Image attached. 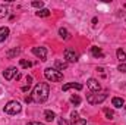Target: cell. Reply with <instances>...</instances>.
Masks as SVG:
<instances>
[{
    "instance_id": "obj_16",
    "label": "cell",
    "mask_w": 126,
    "mask_h": 125,
    "mask_svg": "<svg viewBox=\"0 0 126 125\" xmlns=\"http://www.w3.org/2000/svg\"><path fill=\"white\" fill-rule=\"evenodd\" d=\"M21 52H22L21 49H13V50H9V52L6 53V56H7V58H15V56H18Z\"/></svg>"
},
{
    "instance_id": "obj_12",
    "label": "cell",
    "mask_w": 126,
    "mask_h": 125,
    "mask_svg": "<svg viewBox=\"0 0 126 125\" xmlns=\"http://www.w3.org/2000/svg\"><path fill=\"white\" fill-rule=\"evenodd\" d=\"M9 35V28L7 27H1L0 28V43H3Z\"/></svg>"
},
{
    "instance_id": "obj_5",
    "label": "cell",
    "mask_w": 126,
    "mask_h": 125,
    "mask_svg": "<svg viewBox=\"0 0 126 125\" xmlns=\"http://www.w3.org/2000/svg\"><path fill=\"white\" fill-rule=\"evenodd\" d=\"M32 53H34L37 58H40L41 61H46V58H47V50H46V47H32Z\"/></svg>"
},
{
    "instance_id": "obj_7",
    "label": "cell",
    "mask_w": 126,
    "mask_h": 125,
    "mask_svg": "<svg viewBox=\"0 0 126 125\" xmlns=\"http://www.w3.org/2000/svg\"><path fill=\"white\" fill-rule=\"evenodd\" d=\"M19 72H18V69L15 68V66H10V68H7L4 72H3V77H4V80H7V81H10L13 77H16Z\"/></svg>"
},
{
    "instance_id": "obj_26",
    "label": "cell",
    "mask_w": 126,
    "mask_h": 125,
    "mask_svg": "<svg viewBox=\"0 0 126 125\" xmlns=\"http://www.w3.org/2000/svg\"><path fill=\"white\" fill-rule=\"evenodd\" d=\"M59 125H69V122L66 119H63V118H59Z\"/></svg>"
},
{
    "instance_id": "obj_14",
    "label": "cell",
    "mask_w": 126,
    "mask_h": 125,
    "mask_svg": "<svg viewBox=\"0 0 126 125\" xmlns=\"http://www.w3.org/2000/svg\"><path fill=\"white\" fill-rule=\"evenodd\" d=\"M116 55H117V59L120 61V63H125V62H126V53L122 50V49H117Z\"/></svg>"
},
{
    "instance_id": "obj_27",
    "label": "cell",
    "mask_w": 126,
    "mask_h": 125,
    "mask_svg": "<svg viewBox=\"0 0 126 125\" xmlns=\"http://www.w3.org/2000/svg\"><path fill=\"white\" fill-rule=\"evenodd\" d=\"M87 124V119H78L76 121V125H85Z\"/></svg>"
},
{
    "instance_id": "obj_15",
    "label": "cell",
    "mask_w": 126,
    "mask_h": 125,
    "mask_svg": "<svg viewBox=\"0 0 126 125\" xmlns=\"http://www.w3.org/2000/svg\"><path fill=\"white\" fill-rule=\"evenodd\" d=\"M37 16H40V18L50 16V10H48V9H40V10L37 12Z\"/></svg>"
},
{
    "instance_id": "obj_1",
    "label": "cell",
    "mask_w": 126,
    "mask_h": 125,
    "mask_svg": "<svg viewBox=\"0 0 126 125\" xmlns=\"http://www.w3.org/2000/svg\"><path fill=\"white\" fill-rule=\"evenodd\" d=\"M48 94H50V87L47 83H40L35 85V88L32 90V100L37 102V103H43L48 99Z\"/></svg>"
},
{
    "instance_id": "obj_18",
    "label": "cell",
    "mask_w": 126,
    "mask_h": 125,
    "mask_svg": "<svg viewBox=\"0 0 126 125\" xmlns=\"http://www.w3.org/2000/svg\"><path fill=\"white\" fill-rule=\"evenodd\" d=\"M7 12H9V7L4 6V4H0V19L4 18V16L7 15Z\"/></svg>"
},
{
    "instance_id": "obj_3",
    "label": "cell",
    "mask_w": 126,
    "mask_h": 125,
    "mask_svg": "<svg viewBox=\"0 0 126 125\" xmlns=\"http://www.w3.org/2000/svg\"><path fill=\"white\" fill-rule=\"evenodd\" d=\"M21 103L19 102H16V100H10V102H7L6 103V106H4V113H7V115H16V113H19L21 112Z\"/></svg>"
},
{
    "instance_id": "obj_2",
    "label": "cell",
    "mask_w": 126,
    "mask_h": 125,
    "mask_svg": "<svg viewBox=\"0 0 126 125\" xmlns=\"http://www.w3.org/2000/svg\"><path fill=\"white\" fill-rule=\"evenodd\" d=\"M44 77H46L48 81H51V83H57V81H62L63 80V74L60 71L54 69V68H47V69H44Z\"/></svg>"
},
{
    "instance_id": "obj_9",
    "label": "cell",
    "mask_w": 126,
    "mask_h": 125,
    "mask_svg": "<svg viewBox=\"0 0 126 125\" xmlns=\"http://www.w3.org/2000/svg\"><path fill=\"white\" fill-rule=\"evenodd\" d=\"M69 88L82 90V84H79V83H69V84H64V85H63V91H67Z\"/></svg>"
},
{
    "instance_id": "obj_19",
    "label": "cell",
    "mask_w": 126,
    "mask_h": 125,
    "mask_svg": "<svg viewBox=\"0 0 126 125\" xmlns=\"http://www.w3.org/2000/svg\"><path fill=\"white\" fill-rule=\"evenodd\" d=\"M70 103H72V104H75V106H78V104L81 103V97H79V96H76V94H73V96L70 97Z\"/></svg>"
},
{
    "instance_id": "obj_25",
    "label": "cell",
    "mask_w": 126,
    "mask_h": 125,
    "mask_svg": "<svg viewBox=\"0 0 126 125\" xmlns=\"http://www.w3.org/2000/svg\"><path fill=\"white\" fill-rule=\"evenodd\" d=\"M120 72H126V63H120L119 65V68H117Z\"/></svg>"
},
{
    "instance_id": "obj_8",
    "label": "cell",
    "mask_w": 126,
    "mask_h": 125,
    "mask_svg": "<svg viewBox=\"0 0 126 125\" xmlns=\"http://www.w3.org/2000/svg\"><path fill=\"white\" fill-rule=\"evenodd\" d=\"M87 87L91 90V91H100V88H101V85H100V83L95 80V78H90L88 80V83H87Z\"/></svg>"
},
{
    "instance_id": "obj_4",
    "label": "cell",
    "mask_w": 126,
    "mask_h": 125,
    "mask_svg": "<svg viewBox=\"0 0 126 125\" xmlns=\"http://www.w3.org/2000/svg\"><path fill=\"white\" fill-rule=\"evenodd\" d=\"M106 99H107V93L90 94V96L87 97V100H88V103H90V104H98V103H103Z\"/></svg>"
},
{
    "instance_id": "obj_24",
    "label": "cell",
    "mask_w": 126,
    "mask_h": 125,
    "mask_svg": "<svg viewBox=\"0 0 126 125\" xmlns=\"http://www.w3.org/2000/svg\"><path fill=\"white\" fill-rule=\"evenodd\" d=\"M31 4L34 6V7H38V10H40V9H43V6H44V3H43V1H32Z\"/></svg>"
},
{
    "instance_id": "obj_22",
    "label": "cell",
    "mask_w": 126,
    "mask_h": 125,
    "mask_svg": "<svg viewBox=\"0 0 126 125\" xmlns=\"http://www.w3.org/2000/svg\"><path fill=\"white\" fill-rule=\"evenodd\" d=\"M104 112H106V116H107V119H113V118H114V112H113V110H110V109H106Z\"/></svg>"
},
{
    "instance_id": "obj_20",
    "label": "cell",
    "mask_w": 126,
    "mask_h": 125,
    "mask_svg": "<svg viewBox=\"0 0 126 125\" xmlns=\"http://www.w3.org/2000/svg\"><path fill=\"white\" fill-rule=\"evenodd\" d=\"M59 34H60V37L64 38V40H66V38H69V32H67L66 28H60V30H59Z\"/></svg>"
},
{
    "instance_id": "obj_21",
    "label": "cell",
    "mask_w": 126,
    "mask_h": 125,
    "mask_svg": "<svg viewBox=\"0 0 126 125\" xmlns=\"http://www.w3.org/2000/svg\"><path fill=\"white\" fill-rule=\"evenodd\" d=\"M19 63H21V66H22V68H25V69L31 68V65H32L31 62H28V61H24V59H21V61H19Z\"/></svg>"
},
{
    "instance_id": "obj_29",
    "label": "cell",
    "mask_w": 126,
    "mask_h": 125,
    "mask_svg": "<svg viewBox=\"0 0 126 125\" xmlns=\"http://www.w3.org/2000/svg\"><path fill=\"white\" fill-rule=\"evenodd\" d=\"M25 102H27V103H31L32 102V96H27V97H25Z\"/></svg>"
},
{
    "instance_id": "obj_23",
    "label": "cell",
    "mask_w": 126,
    "mask_h": 125,
    "mask_svg": "<svg viewBox=\"0 0 126 125\" xmlns=\"http://www.w3.org/2000/svg\"><path fill=\"white\" fill-rule=\"evenodd\" d=\"M70 118H72V122H73V124H76V121H78V118H79L78 112H75V110H73V112L70 113Z\"/></svg>"
},
{
    "instance_id": "obj_11",
    "label": "cell",
    "mask_w": 126,
    "mask_h": 125,
    "mask_svg": "<svg viewBox=\"0 0 126 125\" xmlns=\"http://www.w3.org/2000/svg\"><path fill=\"white\" fill-rule=\"evenodd\" d=\"M91 55L94 56V58H104V53H103V50L100 49V47H91Z\"/></svg>"
},
{
    "instance_id": "obj_6",
    "label": "cell",
    "mask_w": 126,
    "mask_h": 125,
    "mask_svg": "<svg viewBox=\"0 0 126 125\" xmlns=\"http://www.w3.org/2000/svg\"><path fill=\"white\" fill-rule=\"evenodd\" d=\"M64 59L67 62H76L78 61V53L72 49H66L64 50Z\"/></svg>"
},
{
    "instance_id": "obj_13",
    "label": "cell",
    "mask_w": 126,
    "mask_h": 125,
    "mask_svg": "<svg viewBox=\"0 0 126 125\" xmlns=\"http://www.w3.org/2000/svg\"><path fill=\"white\" fill-rule=\"evenodd\" d=\"M44 116H46V121H47V122H53L54 118H56V115H54L53 110H46V112H44Z\"/></svg>"
},
{
    "instance_id": "obj_28",
    "label": "cell",
    "mask_w": 126,
    "mask_h": 125,
    "mask_svg": "<svg viewBox=\"0 0 126 125\" xmlns=\"http://www.w3.org/2000/svg\"><path fill=\"white\" fill-rule=\"evenodd\" d=\"M27 125H44V124H41V122H37V121H32V122H28Z\"/></svg>"
},
{
    "instance_id": "obj_30",
    "label": "cell",
    "mask_w": 126,
    "mask_h": 125,
    "mask_svg": "<svg viewBox=\"0 0 126 125\" xmlns=\"http://www.w3.org/2000/svg\"><path fill=\"white\" fill-rule=\"evenodd\" d=\"M125 110H126V107H125Z\"/></svg>"
},
{
    "instance_id": "obj_10",
    "label": "cell",
    "mask_w": 126,
    "mask_h": 125,
    "mask_svg": "<svg viewBox=\"0 0 126 125\" xmlns=\"http://www.w3.org/2000/svg\"><path fill=\"white\" fill-rule=\"evenodd\" d=\"M111 104H113L114 107H122V106L125 104V100H123L122 97H113V99H111Z\"/></svg>"
},
{
    "instance_id": "obj_17",
    "label": "cell",
    "mask_w": 126,
    "mask_h": 125,
    "mask_svg": "<svg viewBox=\"0 0 126 125\" xmlns=\"http://www.w3.org/2000/svg\"><path fill=\"white\" fill-rule=\"evenodd\" d=\"M67 68V62H62V61H56V69L57 71H63Z\"/></svg>"
}]
</instances>
